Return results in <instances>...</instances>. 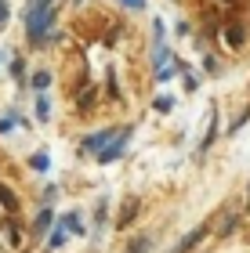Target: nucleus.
Wrapping results in <instances>:
<instances>
[{
  "label": "nucleus",
  "instance_id": "1",
  "mask_svg": "<svg viewBox=\"0 0 250 253\" xmlns=\"http://www.w3.org/2000/svg\"><path fill=\"white\" fill-rule=\"evenodd\" d=\"M51 4H37V7H33L29 11V18H26V29H29V40H44V33H48L51 29Z\"/></svg>",
  "mask_w": 250,
  "mask_h": 253
},
{
  "label": "nucleus",
  "instance_id": "2",
  "mask_svg": "<svg viewBox=\"0 0 250 253\" xmlns=\"http://www.w3.org/2000/svg\"><path fill=\"white\" fill-rule=\"evenodd\" d=\"M127 137H131L127 126H123V130H116V134H112V145L101 148L98 159H101V163H112V159H120V156H123V148H127Z\"/></svg>",
  "mask_w": 250,
  "mask_h": 253
},
{
  "label": "nucleus",
  "instance_id": "3",
  "mask_svg": "<svg viewBox=\"0 0 250 253\" xmlns=\"http://www.w3.org/2000/svg\"><path fill=\"white\" fill-rule=\"evenodd\" d=\"M112 134H116V130H98V134H91L80 148H84V152H101V148L109 145V137H112Z\"/></svg>",
  "mask_w": 250,
  "mask_h": 253
},
{
  "label": "nucleus",
  "instance_id": "4",
  "mask_svg": "<svg viewBox=\"0 0 250 253\" xmlns=\"http://www.w3.org/2000/svg\"><path fill=\"white\" fill-rule=\"evenodd\" d=\"M203 235H207V224H200V228H192V232H189V235H185V239H181V243L174 246V253H189V250H192V246H196V243H200V239H203Z\"/></svg>",
  "mask_w": 250,
  "mask_h": 253
},
{
  "label": "nucleus",
  "instance_id": "5",
  "mask_svg": "<svg viewBox=\"0 0 250 253\" xmlns=\"http://www.w3.org/2000/svg\"><path fill=\"white\" fill-rule=\"evenodd\" d=\"M134 213H138V199H134V195H127V199H123V206H120V228H127L131 221H134Z\"/></svg>",
  "mask_w": 250,
  "mask_h": 253
},
{
  "label": "nucleus",
  "instance_id": "6",
  "mask_svg": "<svg viewBox=\"0 0 250 253\" xmlns=\"http://www.w3.org/2000/svg\"><path fill=\"white\" fill-rule=\"evenodd\" d=\"M62 228H65V232L84 235V221H80V213H65V217H62Z\"/></svg>",
  "mask_w": 250,
  "mask_h": 253
},
{
  "label": "nucleus",
  "instance_id": "7",
  "mask_svg": "<svg viewBox=\"0 0 250 253\" xmlns=\"http://www.w3.org/2000/svg\"><path fill=\"white\" fill-rule=\"evenodd\" d=\"M225 40H229L232 47H243V40H247V33H243V26H229V29H225Z\"/></svg>",
  "mask_w": 250,
  "mask_h": 253
},
{
  "label": "nucleus",
  "instance_id": "8",
  "mask_svg": "<svg viewBox=\"0 0 250 253\" xmlns=\"http://www.w3.org/2000/svg\"><path fill=\"white\" fill-rule=\"evenodd\" d=\"M0 206H4V210H18V199L7 185H0Z\"/></svg>",
  "mask_w": 250,
  "mask_h": 253
},
{
  "label": "nucleus",
  "instance_id": "9",
  "mask_svg": "<svg viewBox=\"0 0 250 253\" xmlns=\"http://www.w3.org/2000/svg\"><path fill=\"white\" fill-rule=\"evenodd\" d=\"M214 134H218V112L210 109V123H207V134H203V148H207L214 141Z\"/></svg>",
  "mask_w": 250,
  "mask_h": 253
},
{
  "label": "nucleus",
  "instance_id": "10",
  "mask_svg": "<svg viewBox=\"0 0 250 253\" xmlns=\"http://www.w3.org/2000/svg\"><path fill=\"white\" fill-rule=\"evenodd\" d=\"M51 224H54V213L51 210H40V217H37V224H33V228H37V232H48Z\"/></svg>",
  "mask_w": 250,
  "mask_h": 253
},
{
  "label": "nucleus",
  "instance_id": "11",
  "mask_svg": "<svg viewBox=\"0 0 250 253\" xmlns=\"http://www.w3.org/2000/svg\"><path fill=\"white\" fill-rule=\"evenodd\" d=\"M48 116H51V101L48 98H37V120L48 123Z\"/></svg>",
  "mask_w": 250,
  "mask_h": 253
},
{
  "label": "nucleus",
  "instance_id": "12",
  "mask_svg": "<svg viewBox=\"0 0 250 253\" xmlns=\"http://www.w3.org/2000/svg\"><path fill=\"white\" fill-rule=\"evenodd\" d=\"M152 105H156V112H170V109H174V98H170V94H160Z\"/></svg>",
  "mask_w": 250,
  "mask_h": 253
},
{
  "label": "nucleus",
  "instance_id": "13",
  "mask_svg": "<svg viewBox=\"0 0 250 253\" xmlns=\"http://www.w3.org/2000/svg\"><path fill=\"white\" fill-rule=\"evenodd\" d=\"M65 243V228H58V232H51V239H48V250H58Z\"/></svg>",
  "mask_w": 250,
  "mask_h": 253
},
{
  "label": "nucleus",
  "instance_id": "14",
  "mask_svg": "<svg viewBox=\"0 0 250 253\" xmlns=\"http://www.w3.org/2000/svg\"><path fill=\"white\" fill-rule=\"evenodd\" d=\"M170 76H174V65H170V62L163 65V62H160V69H156V80L163 84V80H170Z\"/></svg>",
  "mask_w": 250,
  "mask_h": 253
},
{
  "label": "nucleus",
  "instance_id": "15",
  "mask_svg": "<svg viewBox=\"0 0 250 253\" xmlns=\"http://www.w3.org/2000/svg\"><path fill=\"white\" fill-rule=\"evenodd\" d=\"M145 250H149V239H145V235H142V239H134V243L127 246V253H145Z\"/></svg>",
  "mask_w": 250,
  "mask_h": 253
},
{
  "label": "nucleus",
  "instance_id": "16",
  "mask_svg": "<svg viewBox=\"0 0 250 253\" xmlns=\"http://www.w3.org/2000/svg\"><path fill=\"white\" fill-rule=\"evenodd\" d=\"M29 167H33V170H48V156H44V152H37V156L29 159Z\"/></svg>",
  "mask_w": 250,
  "mask_h": 253
},
{
  "label": "nucleus",
  "instance_id": "17",
  "mask_svg": "<svg viewBox=\"0 0 250 253\" xmlns=\"http://www.w3.org/2000/svg\"><path fill=\"white\" fill-rule=\"evenodd\" d=\"M48 84H51V73H37V76H33V87H37V90H44Z\"/></svg>",
  "mask_w": 250,
  "mask_h": 253
},
{
  "label": "nucleus",
  "instance_id": "18",
  "mask_svg": "<svg viewBox=\"0 0 250 253\" xmlns=\"http://www.w3.org/2000/svg\"><path fill=\"white\" fill-rule=\"evenodd\" d=\"M80 109H95V90H84V94H80Z\"/></svg>",
  "mask_w": 250,
  "mask_h": 253
},
{
  "label": "nucleus",
  "instance_id": "19",
  "mask_svg": "<svg viewBox=\"0 0 250 253\" xmlns=\"http://www.w3.org/2000/svg\"><path fill=\"white\" fill-rule=\"evenodd\" d=\"M15 123H18V116H4V120H0V134H7Z\"/></svg>",
  "mask_w": 250,
  "mask_h": 253
},
{
  "label": "nucleus",
  "instance_id": "20",
  "mask_svg": "<svg viewBox=\"0 0 250 253\" xmlns=\"http://www.w3.org/2000/svg\"><path fill=\"white\" fill-rule=\"evenodd\" d=\"M7 26V0H0V29Z\"/></svg>",
  "mask_w": 250,
  "mask_h": 253
},
{
  "label": "nucleus",
  "instance_id": "21",
  "mask_svg": "<svg viewBox=\"0 0 250 253\" xmlns=\"http://www.w3.org/2000/svg\"><path fill=\"white\" fill-rule=\"evenodd\" d=\"M123 4H127V7H142L145 0H123Z\"/></svg>",
  "mask_w": 250,
  "mask_h": 253
},
{
  "label": "nucleus",
  "instance_id": "22",
  "mask_svg": "<svg viewBox=\"0 0 250 253\" xmlns=\"http://www.w3.org/2000/svg\"><path fill=\"white\" fill-rule=\"evenodd\" d=\"M37 4H51V0H37Z\"/></svg>",
  "mask_w": 250,
  "mask_h": 253
},
{
  "label": "nucleus",
  "instance_id": "23",
  "mask_svg": "<svg viewBox=\"0 0 250 253\" xmlns=\"http://www.w3.org/2000/svg\"><path fill=\"white\" fill-rule=\"evenodd\" d=\"M247 203H250V192H247Z\"/></svg>",
  "mask_w": 250,
  "mask_h": 253
}]
</instances>
